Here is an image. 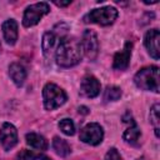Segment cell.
<instances>
[{
    "label": "cell",
    "instance_id": "obj_19",
    "mask_svg": "<svg viewBox=\"0 0 160 160\" xmlns=\"http://www.w3.org/2000/svg\"><path fill=\"white\" fill-rule=\"evenodd\" d=\"M59 129L65 134V135H74L75 134V125L71 119H62L59 121Z\"/></svg>",
    "mask_w": 160,
    "mask_h": 160
},
{
    "label": "cell",
    "instance_id": "obj_8",
    "mask_svg": "<svg viewBox=\"0 0 160 160\" xmlns=\"http://www.w3.org/2000/svg\"><path fill=\"white\" fill-rule=\"evenodd\" d=\"M0 142L5 150L12 149L18 144V130L10 122H4L0 129Z\"/></svg>",
    "mask_w": 160,
    "mask_h": 160
},
{
    "label": "cell",
    "instance_id": "obj_20",
    "mask_svg": "<svg viewBox=\"0 0 160 160\" xmlns=\"http://www.w3.org/2000/svg\"><path fill=\"white\" fill-rule=\"evenodd\" d=\"M18 160H49V158L40 154H35L30 150H22L19 152Z\"/></svg>",
    "mask_w": 160,
    "mask_h": 160
},
{
    "label": "cell",
    "instance_id": "obj_5",
    "mask_svg": "<svg viewBox=\"0 0 160 160\" xmlns=\"http://www.w3.org/2000/svg\"><path fill=\"white\" fill-rule=\"evenodd\" d=\"M50 11V6L48 2H36L25 9L24 16H22V25L25 28H30L36 25L40 19L46 15Z\"/></svg>",
    "mask_w": 160,
    "mask_h": 160
},
{
    "label": "cell",
    "instance_id": "obj_7",
    "mask_svg": "<svg viewBox=\"0 0 160 160\" xmlns=\"http://www.w3.org/2000/svg\"><path fill=\"white\" fill-rule=\"evenodd\" d=\"M81 49L85 54V56L89 60H95V58L99 54V40L92 30H85L82 34V39L80 41Z\"/></svg>",
    "mask_w": 160,
    "mask_h": 160
},
{
    "label": "cell",
    "instance_id": "obj_18",
    "mask_svg": "<svg viewBox=\"0 0 160 160\" xmlns=\"http://www.w3.org/2000/svg\"><path fill=\"white\" fill-rule=\"evenodd\" d=\"M121 96V90L118 86H108L104 92V100L105 101H116Z\"/></svg>",
    "mask_w": 160,
    "mask_h": 160
},
{
    "label": "cell",
    "instance_id": "obj_12",
    "mask_svg": "<svg viewBox=\"0 0 160 160\" xmlns=\"http://www.w3.org/2000/svg\"><path fill=\"white\" fill-rule=\"evenodd\" d=\"M2 35L9 45H14L18 40V22L14 19H9L2 24Z\"/></svg>",
    "mask_w": 160,
    "mask_h": 160
},
{
    "label": "cell",
    "instance_id": "obj_17",
    "mask_svg": "<svg viewBox=\"0 0 160 160\" xmlns=\"http://www.w3.org/2000/svg\"><path fill=\"white\" fill-rule=\"evenodd\" d=\"M52 149L55 150V152L59 156H62V158L68 156L70 154V151H71L70 145L68 144V141L61 139V138H59V136L54 138V140H52Z\"/></svg>",
    "mask_w": 160,
    "mask_h": 160
},
{
    "label": "cell",
    "instance_id": "obj_3",
    "mask_svg": "<svg viewBox=\"0 0 160 160\" xmlns=\"http://www.w3.org/2000/svg\"><path fill=\"white\" fill-rule=\"evenodd\" d=\"M42 99H44L45 109L54 110L61 106L66 101L68 96H66V92L60 86L52 82H48L42 89Z\"/></svg>",
    "mask_w": 160,
    "mask_h": 160
},
{
    "label": "cell",
    "instance_id": "obj_24",
    "mask_svg": "<svg viewBox=\"0 0 160 160\" xmlns=\"http://www.w3.org/2000/svg\"><path fill=\"white\" fill-rule=\"evenodd\" d=\"M79 112H81V114H88V112H89V110H88V108L81 106V108H79Z\"/></svg>",
    "mask_w": 160,
    "mask_h": 160
},
{
    "label": "cell",
    "instance_id": "obj_21",
    "mask_svg": "<svg viewBox=\"0 0 160 160\" xmlns=\"http://www.w3.org/2000/svg\"><path fill=\"white\" fill-rule=\"evenodd\" d=\"M159 109H160L159 104H155L151 108V110H150V122L154 125V128H155V135L158 138H159V120H160V118H159Z\"/></svg>",
    "mask_w": 160,
    "mask_h": 160
},
{
    "label": "cell",
    "instance_id": "obj_9",
    "mask_svg": "<svg viewBox=\"0 0 160 160\" xmlns=\"http://www.w3.org/2000/svg\"><path fill=\"white\" fill-rule=\"evenodd\" d=\"M81 94L86 98H95L100 94V82L92 75H86L80 84Z\"/></svg>",
    "mask_w": 160,
    "mask_h": 160
},
{
    "label": "cell",
    "instance_id": "obj_11",
    "mask_svg": "<svg viewBox=\"0 0 160 160\" xmlns=\"http://www.w3.org/2000/svg\"><path fill=\"white\" fill-rule=\"evenodd\" d=\"M131 49H132V44L130 41H128L125 44L124 49L115 54L114 62H112V68L114 69H116V70H125L129 66L130 58H131Z\"/></svg>",
    "mask_w": 160,
    "mask_h": 160
},
{
    "label": "cell",
    "instance_id": "obj_15",
    "mask_svg": "<svg viewBox=\"0 0 160 160\" xmlns=\"http://www.w3.org/2000/svg\"><path fill=\"white\" fill-rule=\"evenodd\" d=\"M60 36L56 31H48L44 34L42 36V42H41V46H42V50H44V54L45 55H49V52L52 50L55 42H56V38ZM60 39H62L60 36Z\"/></svg>",
    "mask_w": 160,
    "mask_h": 160
},
{
    "label": "cell",
    "instance_id": "obj_14",
    "mask_svg": "<svg viewBox=\"0 0 160 160\" xmlns=\"http://www.w3.org/2000/svg\"><path fill=\"white\" fill-rule=\"evenodd\" d=\"M26 142L29 146L36 149V150H46L48 149V141L44 136L36 134V132H29L26 134Z\"/></svg>",
    "mask_w": 160,
    "mask_h": 160
},
{
    "label": "cell",
    "instance_id": "obj_16",
    "mask_svg": "<svg viewBox=\"0 0 160 160\" xmlns=\"http://www.w3.org/2000/svg\"><path fill=\"white\" fill-rule=\"evenodd\" d=\"M140 135H141L140 129L138 128L136 122H134V124H131V125L125 130V132L122 134V139H124L126 142H129V144H131V145H135V144H138V141H139V139H140Z\"/></svg>",
    "mask_w": 160,
    "mask_h": 160
},
{
    "label": "cell",
    "instance_id": "obj_1",
    "mask_svg": "<svg viewBox=\"0 0 160 160\" xmlns=\"http://www.w3.org/2000/svg\"><path fill=\"white\" fill-rule=\"evenodd\" d=\"M56 64L61 68H71L81 59V45L75 38L65 36L60 40L56 52Z\"/></svg>",
    "mask_w": 160,
    "mask_h": 160
},
{
    "label": "cell",
    "instance_id": "obj_6",
    "mask_svg": "<svg viewBox=\"0 0 160 160\" xmlns=\"http://www.w3.org/2000/svg\"><path fill=\"white\" fill-rule=\"evenodd\" d=\"M80 140L89 145H99L102 141L104 138V130L96 122H90L86 126H84L79 135Z\"/></svg>",
    "mask_w": 160,
    "mask_h": 160
},
{
    "label": "cell",
    "instance_id": "obj_23",
    "mask_svg": "<svg viewBox=\"0 0 160 160\" xmlns=\"http://www.w3.org/2000/svg\"><path fill=\"white\" fill-rule=\"evenodd\" d=\"M54 4H55V5H58V6H68V5H70V4H71V1H65V2H61V1H60V2H59V1H55Z\"/></svg>",
    "mask_w": 160,
    "mask_h": 160
},
{
    "label": "cell",
    "instance_id": "obj_10",
    "mask_svg": "<svg viewBox=\"0 0 160 160\" xmlns=\"http://www.w3.org/2000/svg\"><path fill=\"white\" fill-rule=\"evenodd\" d=\"M159 30L158 29H151L145 34L144 38V44L150 54L155 60H159Z\"/></svg>",
    "mask_w": 160,
    "mask_h": 160
},
{
    "label": "cell",
    "instance_id": "obj_2",
    "mask_svg": "<svg viewBox=\"0 0 160 160\" xmlns=\"http://www.w3.org/2000/svg\"><path fill=\"white\" fill-rule=\"evenodd\" d=\"M134 82L141 90L159 92V68L146 66L140 69L134 76Z\"/></svg>",
    "mask_w": 160,
    "mask_h": 160
},
{
    "label": "cell",
    "instance_id": "obj_22",
    "mask_svg": "<svg viewBox=\"0 0 160 160\" xmlns=\"http://www.w3.org/2000/svg\"><path fill=\"white\" fill-rule=\"evenodd\" d=\"M105 160H122V158L120 156L119 151H118L115 148H111V149H109V151L106 152Z\"/></svg>",
    "mask_w": 160,
    "mask_h": 160
},
{
    "label": "cell",
    "instance_id": "obj_13",
    "mask_svg": "<svg viewBox=\"0 0 160 160\" xmlns=\"http://www.w3.org/2000/svg\"><path fill=\"white\" fill-rule=\"evenodd\" d=\"M9 75L16 86H21L26 79V70L19 62H12L9 66Z\"/></svg>",
    "mask_w": 160,
    "mask_h": 160
},
{
    "label": "cell",
    "instance_id": "obj_4",
    "mask_svg": "<svg viewBox=\"0 0 160 160\" xmlns=\"http://www.w3.org/2000/svg\"><path fill=\"white\" fill-rule=\"evenodd\" d=\"M118 18V10L114 6H104L99 9H94L90 12H88L82 20L84 22H91V24H99L101 26L111 25Z\"/></svg>",
    "mask_w": 160,
    "mask_h": 160
}]
</instances>
